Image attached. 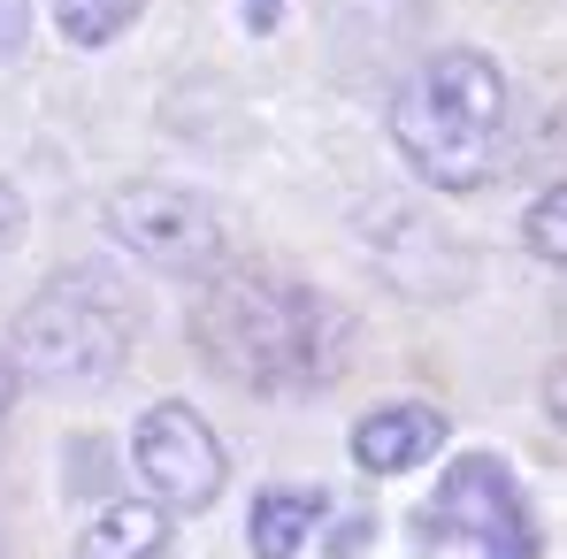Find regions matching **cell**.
<instances>
[{
  "mask_svg": "<svg viewBox=\"0 0 567 559\" xmlns=\"http://www.w3.org/2000/svg\"><path fill=\"white\" fill-rule=\"evenodd\" d=\"M131 330H138V307L107 269H62L16 314L8 369L39 391H100L131 361Z\"/></svg>",
  "mask_w": 567,
  "mask_h": 559,
  "instance_id": "cell-3",
  "label": "cell"
},
{
  "mask_svg": "<svg viewBox=\"0 0 567 559\" xmlns=\"http://www.w3.org/2000/svg\"><path fill=\"white\" fill-rule=\"evenodd\" d=\"M16 230H23V199H16V185H0V253L16 246Z\"/></svg>",
  "mask_w": 567,
  "mask_h": 559,
  "instance_id": "cell-13",
  "label": "cell"
},
{
  "mask_svg": "<svg viewBox=\"0 0 567 559\" xmlns=\"http://www.w3.org/2000/svg\"><path fill=\"white\" fill-rule=\"evenodd\" d=\"M391 146L430 191H475L514 146V93L491 54L437 46L391 93Z\"/></svg>",
  "mask_w": 567,
  "mask_h": 559,
  "instance_id": "cell-2",
  "label": "cell"
},
{
  "mask_svg": "<svg viewBox=\"0 0 567 559\" xmlns=\"http://www.w3.org/2000/svg\"><path fill=\"white\" fill-rule=\"evenodd\" d=\"M422 521H430V529H453V537H468V545H483L491 559H529V552H537L529 506H522L514 475L491 460V453L453 460V475L437 483V498H430Z\"/></svg>",
  "mask_w": 567,
  "mask_h": 559,
  "instance_id": "cell-6",
  "label": "cell"
},
{
  "mask_svg": "<svg viewBox=\"0 0 567 559\" xmlns=\"http://www.w3.org/2000/svg\"><path fill=\"white\" fill-rule=\"evenodd\" d=\"M437 453H445V414L422 406V398L377 406V414L353 422V460L369 467V475H406V467L437 460Z\"/></svg>",
  "mask_w": 567,
  "mask_h": 559,
  "instance_id": "cell-7",
  "label": "cell"
},
{
  "mask_svg": "<svg viewBox=\"0 0 567 559\" xmlns=\"http://www.w3.org/2000/svg\"><path fill=\"white\" fill-rule=\"evenodd\" d=\"M162 545H169V514L154 498H115L85 521L70 559H162Z\"/></svg>",
  "mask_w": 567,
  "mask_h": 559,
  "instance_id": "cell-8",
  "label": "cell"
},
{
  "mask_svg": "<svg viewBox=\"0 0 567 559\" xmlns=\"http://www.w3.org/2000/svg\"><path fill=\"white\" fill-rule=\"evenodd\" d=\"M8 398H16V369H8V353H0V414H8Z\"/></svg>",
  "mask_w": 567,
  "mask_h": 559,
  "instance_id": "cell-15",
  "label": "cell"
},
{
  "mask_svg": "<svg viewBox=\"0 0 567 559\" xmlns=\"http://www.w3.org/2000/svg\"><path fill=\"white\" fill-rule=\"evenodd\" d=\"M107 230H115L123 253H138L162 277H215L223 269L215 207L177 185H115L107 191Z\"/></svg>",
  "mask_w": 567,
  "mask_h": 559,
  "instance_id": "cell-5",
  "label": "cell"
},
{
  "mask_svg": "<svg viewBox=\"0 0 567 559\" xmlns=\"http://www.w3.org/2000/svg\"><path fill=\"white\" fill-rule=\"evenodd\" d=\"M277 8H284V0H246V23H254V31H269V23H277Z\"/></svg>",
  "mask_w": 567,
  "mask_h": 559,
  "instance_id": "cell-14",
  "label": "cell"
},
{
  "mask_svg": "<svg viewBox=\"0 0 567 559\" xmlns=\"http://www.w3.org/2000/svg\"><path fill=\"white\" fill-rule=\"evenodd\" d=\"M192 345L238 391L299 398V391H330L353 369V314L299 277L215 269L192 307Z\"/></svg>",
  "mask_w": 567,
  "mask_h": 559,
  "instance_id": "cell-1",
  "label": "cell"
},
{
  "mask_svg": "<svg viewBox=\"0 0 567 559\" xmlns=\"http://www.w3.org/2000/svg\"><path fill=\"white\" fill-rule=\"evenodd\" d=\"M529 246L560 269L567 261V185H545L537 191V207H529Z\"/></svg>",
  "mask_w": 567,
  "mask_h": 559,
  "instance_id": "cell-11",
  "label": "cell"
},
{
  "mask_svg": "<svg viewBox=\"0 0 567 559\" xmlns=\"http://www.w3.org/2000/svg\"><path fill=\"white\" fill-rule=\"evenodd\" d=\"M23 39H31V0H0V62L23 54Z\"/></svg>",
  "mask_w": 567,
  "mask_h": 559,
  "instance_id": "cell-12",
  "label": "cell"
},
{
  "mask_svg": "<svg viewBox=\"0 0 567 559\" xmlns=\"http://www.w3.org/2000/svg\"><path fill=\"white\" fill-rule=\"evenodd\" d=\"M131 475L162 514H207L223 498V483H230V460H223V437L185 398H162L131 429Z\"/></svg>",
  "mask_w": 567,
  "mask_h": 559,
  "instance_id": "cell-4",
  "label": "cell"
},
{
  "mask_svg": "<svg viewBox=\"0 0 567 559\" xmlns=\"http://www.w3.org/2000/svg\"><path fill=\"white\" fill-rule=\"evenodd\" d=\"M322 506H330L322 490H261L254 498V559H299Z\"/></svg>",
  "mask_w": 567,
  "mask_h": 559,
  "instance_id": "cell-9",
  "label": "cell"
},
{
  "mask_svg": "<svg viewBox=\"0 0 567 559\" xmlns=\"http://www.w3.org/2000/svg\"><path fill=\"white\" fill-rule=\"evenodd\" d=\"M138 8L146 0H54V23H62L70 46H107L138 23Z\"/></svg>",
  "mask_w": 567,
  "mask_h": 559,
  "instance_id": "cell-10",
  "label": "cell"
}]
</instances>
